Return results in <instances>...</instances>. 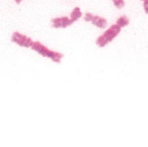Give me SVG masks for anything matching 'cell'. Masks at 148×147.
I'll return each mask as SVG.
<instances>
[{
  "label": "cell",
  "mask_w": 148,
  "mask_h": 147,
  "mask_svg": "<svg viewBox=\"0 0 148 147\" xmlns=\"http://www.w3.org/2000/svg\"><path fill=\"white\" fill-rule=\"evenodd\" d=\"M31 48L34 51L43 57H46V58L51 59L53 61L57 63L61 62V60L63 57V54H62V53L50 50L46 46L43 45L42 43L38 41L34 42Z\"/></svg>",
  "instance_id": "cell-1"
},
{
  "label": "cell",
  "mask_w": 148,
  "mask_h": 147,
  "mask_svg": "<svg viewBox=\"0 0 148 147\" xmlns=\"http://www.w3.org/2000/svg\"><path fill=\"white\" fill-rule=\"evenodd\" d=\"M122 28L115 24L113 25L106 31L104 34L100 35L96 40V44L99 46L100 48H104L108 43L112 42L113 40L118 36Z\"/></svg>",
  "instance_id": "cell-2"
},
{
  "label": "cell",
  "mask_w": 148,
  "mask_h": 147,
  "mask_svg": "<svg viewBox=\"0 0 148 147\" xmlns=\"http://www.w3.org/2000/svg\"><path fill=\"white\" fill-rule=\"evenodd\" d=\"M11 40L15 44L25 48H31L34 43L33 40L31 38L18 32H14L13 33Z\"/></svg>",
  "instance_id": "cell-3"
},
{
  "label": "cell",
  "mask_w": 148,
  "mask_h": 147,
  "mask_svg": "<svg viewBox=\"0 0 148 147\" xmlns=\"http://www.w3.org/2000/svg\"><path fill=\"white\" fill-rule=\"evenodd\" d=\"M52 27L55 29H65L74 23L70 18L67 16L55 18L51 20Z\"/></svg>",
  "instance_id": "cell-4"
},
{
  "label": "cell",
  "mask_w": 148,
  "mask_h": 147,
  "mask_svg": "<svg viewBox=\"0 0 148 147\" xmlns=\"http://www.w3.org/2000/svg\"><path fill=\"white\" fill-rule=\"evenodd\" d=\"M91 23L94 25L99 29H105L107 26V20L103 17L99 16L93 15L92 18L91 20Z\"/></svg>",
  "instance_id": "cell-5"
},
{
  "label": "cell",
  "mask_w": 148,
  "mask_h": 147,
  "mask_svg": "<svg viewBox=\"0 0 148 147\" xmlns=\"http://www.w3.org/2000/svg\"><path fill=\"white\" fill-rule=\"evenodd\" d=\"M82 13L80 10V8L79 7H75L73 10V11L70 13V18L72 20L75 22L82 17Z\"/></svg>",
  "instance_id": "cell-6"
},
{
  "label": "cell",
  "mask_w": 148,
  "mask_h": 147,
  "mask_svg": "<svg viewBox=\"0 0 148 147\" xmlns=\"http://www.w3.org/2000/svg\"><path fill=\"white\" fill-rule=\"evenodd\" d=\"M129 20L127 18V16L125 15H123L117 20L116 25H119L120 27H125V26L129 25Z\"/></svg>",
  "instance_id": "cell-7"
},
{
  "label": "cell",
  "mask_w": 148,
  "mask_h": 147,
  "mask_svg": "<svg viewBox=\"0 0 148 147\" xmlns=\"http://www.w3.org/2000/svg\"><path fill=\"white\" fill-rule=\"evenodd\" d=\"M113 4L117 8L121 9L125 6V1L124 0H112Z\"/></svg>",
  "instance_id": "cell-8"
},
{
  "label": "cell",
  "mask_w": 148,
  "mask_h": 147,
  "mask_svg": "<svg viewBox=\"0 0 148 147\" xmlns=\"http://www.w3.org/2000/svg\"><path fill=\"white\" fill-rule=\"evenodd\" d=\"M92 16H93V15L92 14V13H86L85 16H84V20L87 22H90L92 18Z\"/></svg>",
  "instance_id": "cell-9"
},
{
  "label": "cell",
  "mask_w": 148,
  "mask_h": 147,
  "mask_svg": "<svg viewBox=\"0 0 148 147\" xmlns=\"http://www.w3.org/2000/svg\"><path fill=\"white\" fill-rule=\"evenodd\" d=\"M144 11L148 14V0H145V1H144Z\"/></svg>",
  "instance_id": "cell-10"
},
{
  "label": "cell",
  "mask_w": 148,
  "mask_h": 147,
  "mask_svg": "<svg viewBox=\"0 0 148 147\" xmlns=\"http://www.w3.org/2000/svg\"><path fill=\"white\" fill-rule=\"evenodd\" d=\"M16 3H17V4H20V3H22L23 0H13Z\"/></svg>",
  "instance_id": "cell-11"
},
{
  "label": "cell",
  "mask_w": 148,
  "mask_h": 147,
  "mask_svg": "<svg viewBox=\"0 0 148 147\" xmlns=\"http://www.w3.org/2000/svg\"><path fill=\"white\" fill-rule=\"evenodd\" d=\"M142 1H145V0H142Z\"/></svg>",
  "instance_id": "cell-12"
}]
</instances>
